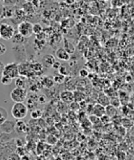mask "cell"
I'll list each match as a JSON object with an SVG mask.
<instances>
[{
    "label": "cell",
    "mask_w": 134,
    "mask_h": 160,
    "mask_svg": "<svg viewBox=\"0 0 134 160\" xmlns=\"http://www.w3.org/2000/svg\"><path fill=\"white\" fill-rule=\"evenodd\" d=\"M28 112V107L23 102L14 103L11 109V115L15 119L20 120L24 118Z\"/></svg>",
    "instance_id": "obj_1"
},
{
    "label": "cell",
    "mask_w": 134,
    "mask_h": 160,
    "mask_svg": "<svg viewBox=\"0 0 134 160\" xmlns=\"http://www.w3.org/2000/svg\"><path fill=\"white\" fill-rule=\"evenodd\" d=\"M92 114L96 115V116L99 117V118H101L106 114V107L100 104V103H97L93 108Z\"/></svg>",
    "instance_id": "obj_10"
},
{
    "label": "cell",
    "mask_w": 134,
    "mask_h": 160,
    "mask_svg": "<svg viewBox=\"0 0 134 160\" xmlns=\"http://www.w3.org/2000/svg\"><path fill=\"white\" fill-rule=\"evenodd\" d=\"M21 159H29V157L28 156V155H24L23 156L21 157Z\"/></svg>",
    "instance_id": "obj_30"
},
{
    "label": "cell",
    "mask_w": 134,
    "mask_h": 160,
    "mask_svg": "<svg viewBox=\"0 0 134 160\" xmlns=\"http://www.w3.org/2000/svg\"><path fill=\"white\" fill-rule=\"evenodd\" d=\"M110 120H111V117L108 116L107 114H105L104 116H102L101 118H100V121H101L103 123L110 122Z\"/></svg>",
    "instance_id": "obj_25"
},
{
    "label": "cell",
    "mask_w": 134,
    "mask_h": 160,
    "mask_svg": "<svg viewBox=\"0 0 134 160\" xmlns=\"http://www.w3.org/2000/svg\"><path fill=\"white\" fill-rule=\"evenodd\" d=\"M13 79L6 75H2L1 77V83L3 85H9L12 83Z\"/></svg>",
    "instance_id": "obj_22"
},
{
    "label": "cell",
    "mask_w": 134,
    "mask_h": 160,
    "mask_svg": "<svg viewBox=\"0 0 134 160\" xmlns=\"http://www.w3.org/2000/svg\"><path fill=\"white\" fill-rule=\"evenodd\" d=\"M89 75V72L86 69H82V70H79V76L81 77H83L85 78L86 77H88Z\"/></svg>",
    "instance_id": "obj_26"
},
{
    "label": "cell",
    "mask_w": 134,
    "mask_h": 160,
    "mask_svg": "<svg viewBox=\"0 0 134 160\" xmlns=\"http://www.w3.org/2000/svg\"><path fill=\"white\" fill-rule=\"evenodd\" d=\"M58 72H59L60 73H61V74H63V75L66 76V77L68 75V73H69V71L68 70V68H67V66H64V65H61V66L60 67V69L58 70Z\"/></svg>",
    "instance_id": "obj_24"
},
{
    "label": "cell",
    "mask_w": 134,
    "mask_h": 160,
    "mask_svg": "<svg viewBox=\"0 0 134 160\" xmlns=\"http://www.w3.org/2000/svg\"><path fill=\"white\" fill-rule=\"evenodd\" d=\"M33 32L34 34L37 36L43 32V27L39 23H35L33 25Z\"/></svg>",
    "instance_id": "obj_23"
},
{
    "label": "cell",
    "mask_w": 134,
    "mask_h": 160,
    "mask_svg": "<svg viewBox=\"0 0 134 160\" xmlns=\"http://www.w3.org/2000/svg\"><path fill=\"white\" fill-rule=\"evenodd\" d=\"M25 39H27V38L23 36L21 34H20L18 32V33H15L14 36L12 39V42L14 44H16V45H22L24 43Z\"/></svg>",
    "instance_id": "obj_13"
},
{
    "label": "cell",
    "mask_w": 134,
    "mask_h": 160,
    "mask_svg": "<svg viewBox=\"0 0 134 160\" xmlns=\"http://www.w3.org/2000/svg\"><path fill=\"white\" fill-rule=\"evenodd\" d=\"M98 103L107 107L110 105V99H109L108 96H106L105 94H100L99 97H98Z\"/></svg>",
    "instance_id": "obj_14"
},
{
    "label": "cell",
    "mask_w": 134,
    "mask_h": 160,
    "mask_svg": "<svg viewBox=\"0 0 134 160\" xmlns=\"http://www.w3.org/2000/svg\"><path fill=\"white\" fill-rule=\"evenodd\" d=\"M15 126H16V122L11 120H6L5 122L0 124V132L12 133L15 131Z\"/></svg>",
    "instance_id": "obj_6"
},
{
    "label": "cell",
    "mask_w": 134,
    "mask_h": 160,
    "mask_svg": "<svg viewBox=\"0 0 134 160\" xmlns=\"http://www.w3.org/2000/svg\"><path fill=\"white\" fill-rule=\"evenodd\" d=\"M15 35V29L11 25L2 23L0 25V36L3 40H10Z\"/></svg>",
    "instance_id": "obj_4"
},
{
    "label": "cell",
    "mask_w": 134,
    "mask_h": 160,
    "mask_svg": "<svg viewBox=\"0 0 134 160\" xmlns=\"http://www.w3.org/2000/svg\"><path fill=\"white\" fill-rule=\"evenodd\" d=\"M15 85H16V87L25 88L26 82L24 77H21V76L17 77V78L15 79Z\"/></svg>",
    "instance_id": "obj_17"
},
{
    "label": "cell",
    "mask_w": 134,
    "mask_h": 160,
    "mask_svg": "<svg viewBox=\"0 0 134 160\" xmlns=\"http://www.w3.org/2000/svg\"><path fill=\"white\" fill-rule=\"evenodd\" d=\"M61 63H60V62H57V61H56L55 62V63L54 64H53V67H52V68H53V70H59V69H60V67L61 66Z\"/></svg>",
    "instance_id": "obj_29"
},
{
    "label": "cell",
    "mask_w": 134,
    "mask_h": 160,
    "mask_svg": "<svg viewBox=\"0 0 134 160\" xmlns=\"http://www.w3.org/2000/svg\"><path fill=\"white\" fill-rule=\"evenodd\" d=\"M40 83H41V85H42L43 88H47V89H49V88L53 87V85H54L55 84L53 77H48V76L44 77L42 79V81H41Z\"/></svg>",
    "instance_id": "obj_12"
},
{
    "label": "cell",
    "mask_w": 134,
    "mask_h": 160,
    "mask_svg": "<svg viewBox=\"0 0 134 160\" xmlns=\"http://www.w3.org/2000/svg\"><path fill=\"white\" fill-rule=\"evenodd\" d=\"M60 97L62 102L68 104H71V103L74 101V94L71 91L64 90L63 92H60Z\"/></svg>",
    "instance_id": "obj_7"
},
{
    "label": "cell",
    "mask_w": 134,
    "mask_h": 160,
    "mask_svg": "<svg viewBox=\"0 0 134 160\" xmlns=\"http://www.w3.org/2000/svg\"><path fill=\"white\" fill-rule=\"evenodd\" d=\"M55 62H56V58L54 56L52 55H46L43 56V59H42V64L46 69H49L53 67Z\"/></svg>",
    "instance_id": "obj_8"
},
{
    "label": "cell",
    "mask_w": 134,
    "mask_h": 160,
    "mask_svg": "<svg viewBox=\"0 0 134 160\" xmlns=\"http://www.w3.org/2000/svg\"><path fill=\"white\" fill-rule=\"evenodd\" d=\"M43 115V111L39 109H35L31 114V117L32 119H39Z\"/></svg>",
    "instance_id": "obj_21"
},
{
    "label": "cell",
    "mask_w": 134,
    "mask_h": 160,
    "mask_svg": "<svg viewBox=\"0 0 134 160\" xmlns=\"http://www.w3.org/2000/svg\"><path fill=\"white\" fill-rule=\"evenodd\" d=\"M116 107H114V106H112V105H108V106H107L106 107V114L111 117H114L115 115V114H116Z\"/></svg>",
    "instance_id": "obj_19"
},
{
    "label": "cell",
    "mask_w": 134,
    "mask_h": 160,
    "mask_svg": "<svg viewBox=\"0 0 134 160\" xmlns=\"http://www.w3.org/2000/svg\"><path fill=\"white\" fill-rule=\"evenodd\" d=\"M70 55L64 47H60L56 51V58H57L60 60L67 62L70 60Z\"/></svg>",
    "instance_id": "obj_9"
},
{
    "label": "cell",
    "mask_w": 134,
    "mask_h": 160,
    "mask_svg": "<svg viewBox=\"0 0 134 160\" xmlns=\"http://www.w3.org/2000/svg\"><path fill=\"white\" fill-rule=\"evenodd\" d=\"M8 118V113L6 111V109L3 107L0 108V124L5 122Z\"/></svg>",
    "instance_id": "obj_18"
},
{
    "label": "cell",
    "mask_w": 134,
    "mask_h": 160,
    "mask_svg": "<svg viewBox=\"0 0 134 160\" xmlns=\"http://www.w3.org/2000/svg\"><path fill=\"white\" fill-rule=\"evenodd\" d=\"M17 31L25 38L31 37L33 32V24L29 21H22L17 25Z\"/></svg>",
    "instance_id": "obj_5"
},
{
    "label": "cell",
    "mask_w": 134,
    "mask_h": 160,
    "mask_svg": "<svg viewBox=\"0 0 134 160\" xmlns=\"http://www.w3.org/2000/svg\"><path fill=\"white\" fill-rule=\"evenodd\" d=\"M6 52V47L3 44H0V54L1 55H3Z\"/></svg>",
    "instance_id": "obj_28"
},
{
    "label": "cell",
    "mask_w": 134,
    "mask_h": 160,
    "mask_svg": "<svg viewBox=\"0 0 134 160\" xmlns=\"http://www.w3.org/2000/svg\"><path fill=\"white\" fill-rule=\"evenodd\" d=\"M10 98L14 103L24 102L28 98V92L25 88L16 87L10 92Z\"/></svg>",
    "instance_id": "obj_3"
},
{
    "label": "cell",
    "mask_w": 134,
    "mask_h": 160,
    "mask_svg": "<svg viewBox=\"0 0 134 160\" xmlns=\"http://www.w3.org/2000/svg\"><path fill=\"white\" fill-rule=\"evenodd\" d=\"M39 103L40 104H44L46 103V101H47V98L45 95H41V96H39Z\"/></svg>",
    "instance_id": "obj_27"
},
{
    "label": "cell",
    "mask_w": 134,
    "mask_h": 160,
    "mask_svg": "<svg viewBox=\"0 0 134 160\" xmlns=\"http://www.w3.org/2000/svg\"><path fill=\"white\" fill-rule=\"evenodd\" d=\"M53 77V80H54L55 84H58V85H61V84H63L64 81H65L66 78V76L63 75V74H61L59 72L56 74H54V76Z\"/></svg>",
    "instance_id": "obj_15"
},
{
    "label": "cell",
    "mask_w": 134,
    "mask_h": 160,
    "mask_svg": "<svg viewBox=\"0 0 134 160\" xmlns=\"http://www.w3.org/2000/svg\"><path fill=\"white\" fill-rule=\"evenodd\" d=\"M11 133H1L0 132V142L1 144L9 142L12 140Z\"/></svg>",
    "instance_id": "obj_16"
},
{
    "label": "cell",
    "mask_w": 134,
    "mask_h": 160,
    "mask_svg": "<svg viewBox=\"0 0 134 160\" xmlns=\"http://www.w3.org/2000/svg\"><path fill=\"white\" fill-rule=\"evenodd\" d=\"M64 48L69 53V54H72L74 52V47L73 44H71L70 42L64 40Z\"/></svg>",
    "instance_id": "obj_20"
},
{
    "label": "cell",
    "mask_w": 134,
    "mask_h": 160,
    "mask_svg": "<svg viewBox=\"0 0 134 160\" xmlns=\"http://www.w3.org/2000/svg\"><path fill=\"white\" fill-rule=\"evenodd\" d=\"M2 75H6L11 77L12 79H16L19 77L20 74V66L17 62H11L8 63L3 67L2 65V70H1Z\"/></svg>",
    "instance_id": "obj_2"
},
{
    "label": "cell",
    "mask_w": 134,
    "mask_h": 160,
    "mask_svg": "<svg viewBox=\"0 0 134 160\" xmlns=\"http://www.w3.org/2000/svg\"><path fill=\"white\" fill-rule=\"evenodd\" d=\"M15 131L19 134H24L28 132V126L25 122L23 121L17 120L16 122V126H15Z\"/></svg>",
    "instance_id": "obj_11"
}]
</instances>
